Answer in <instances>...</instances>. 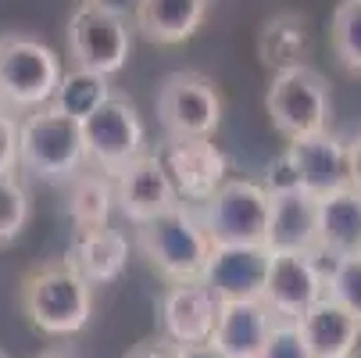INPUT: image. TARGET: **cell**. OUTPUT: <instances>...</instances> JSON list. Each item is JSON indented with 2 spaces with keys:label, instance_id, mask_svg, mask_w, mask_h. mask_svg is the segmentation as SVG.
<instances>
[{
  "label": "cell",
  "instance_id": "2e32d148",
  "mask_svg": "<svg viewBox=\"0 0 361 358\" xmlns=\"http://www.w3.org/2000/svg\"><path fill=\"white\" fill-rule=\"evenodd\" d=\"M65 265L75 269L90 287H104L115 283L122 276V269L129 265V240L126 233L100 226V229H75Z\"/></svg>",
  "mask_w": 361,
  "mask_h": 358
},
{
  "label": "cell",
  "instance_id": "4dcf8cb0",
  "mask_svg": "<svg viewBox=\"0 0 361 358\" xmlns=\"http://www.w3.org/2000/svg\"><path fill=\"white\" fill-rule=\"evenodd\" d=\"M126 358H179V347L169 344L165 337H150V340H140Z\"/></svg>",
  "mask_w": 361,
  "mask_h": 358
},
{
  "label": "cell",
  "instance_id": "44dd1931",
  "mask_svg": "<svg viewBox=\"0 0 361 358\" xmlns=\"http://www.w3.org/2000/svg\"><path fill=\"white\" fill-rule=\"evenodd\" d=\"M312 50H315L312 22H307L300 11L272 15L262 25V36H257V58H262L265 68H272V76L307 65Z\"/></svg>",
  "mask_w": 361,
  "mask_h": 358
},
{
  "label": "cell",
  "instance_id": "7402d4cb",
  "mask_svg": "<svg viewBox=\"0 0 361 358\" xmlns=\"http://www.w3.org/2000/svg\"><path fill=\"white\" fill-rule=\"evenodd\" d=\"M212 0H136L133 25L150 43H183L208 18Z\"/></svg>",
  "mask_w": 361,
  "mask_h": 358
},
{
  "label": "cell",
  "instance_id": "ba28073f",
  "mask_svg": "<svg viewBox=\"0 0 361 358\" xmlns=\"http://www.w3.org/2000/svg\"><path fill=\"white\" fill-rule=\"evenodd\" d=\"M82 143H86V162L104 172L122 176L133 162L147 155V129L136 115V105L122 93H111L86 122H82Z\"/></svg>",
  "mask_w": 361,
  "mask_h": 358
},
{
  "label": "cell",
  "instance_id": "4fadbf2b",
  "mask_svg": "<svg viewBox=\"0 0 361 358\" xmlns=\"http://www.w3.org/2000/svg\"><path fill=\"white\" fill-rule=\"evenodd\" d=\"M158 316H161V337L169 344L176 347L208 344L215 333V319H219V301L200 280L172 283L161 297Z\"/></svg>",
  "mask_w": 361,
  "mask_h": 358
},
{
  "label": "cell",
  "instance_id": "9c48e42d",
  "mask_svg": "<svg viewBox=\"0 0 361 358\" xmlns=\"http://www.w3.org/2000/svg\"><path fill=\"white\" fill-rule=\"evenodd\" d=\"M158 119L172 140H212L222 122V93L200 72H172L158 86Z\"/></svg>",
  "mask_w": 361,
  "mask_h": 358
},
{
  "label": "cell",
  "instance_id": "8fae6325",
  "mask_svg": "<svg viewBox=\"0 0 361 358\" xmlns=\"http://www.w3.org/2000/svg\"><path fill=\"white\" fill-rule=\"evenodd\" d=\"M326 297V273L319 269L315 254H286L272 251L269 262V280L262 301L276 319H300L315 301Z\"/></svg>",
  "mask_w": 361,
  "mask_h": 358
},
{
  "label": "cell",
  "instance_id": "d6986e66",
  "mask_svg": "<svg viewBox=\"0 0 361 358\" xmlns=\"http://www.w3.org/2000/svg\"><path fill=\"white\" fill-rule=\"evenodd\" d=\"M319 247V201L304 190L272 197V222H269V251L286 254H315Z\"/></svg>",
  "mask_w": 361,
  "mask_h": 358
},
{
  "label": "cell",
  "instance_id": "e0dca14e",
  "mask_svg": "<svg viewBox=\"0 0 361 358\" xmlns=\"http://www.w3.org/2000/svg\"><path fill=\"white\" fill-rule=\"evenodd\" d=\"M272 323L276 316L265 301H226L219 304L212 344L226 358H257L272 333Z\"/></svg>",
  "mask_w": 361,
  "mask_h": 358
},
{
  "label": "cell",
  "instance_id": "6da1fadb",
  "mask_svg": "<svg viewBox=\"0 0 361 358\" xmlns=\"http://www.w3.org/2000/svg\"><path fill=\"white\" fill-rule=\"evenodd\" d=\"M18 301L25 319L47 337H72L93 316V287L65 262H43L29 269Z\"/></svg>",
  "mask_w": 361,
  "mask_h": 358
},
{
  "label": "cell",
  "instance_id": "5b68a950",
  "mask_svg": "<svg viewBox=\"0 0 361 358\" xmlns=\"http://www.w3.org/2000/svg\"><path fill=\"white\" fill-rule=\"evenodd\" d=\"M68 50L75 68L108 79L122 72L133 50V29L126 11L108 0H82L68 18Z\"/></svg>",
  "mask_w": 361,
  "mask_h": 358
},
{
  "label": "cell",
  "instance_id": "ac0fdd59",
  "mask_svg": "<svg viewBox=\"0 0 361 358\" xmlns=\"http://www.w3.org/2000/svg\"><path fill=\"white\" fill-rule=\"evenodd\" d=\"M300 340L312 358H354L361 323L347 316L333 297H322L297 319Z\"/></svg>",
  "mask_w": 361,
  "mask_h": 358
},
{
  "label": "cell",
  "instance_id": "7c38bea8",
  "mask_svg": "<svg viewBox=\"0 0 361 358\" xmlns=\"http://www.w3.org/2000/svg\"><path fill=\"white\" fill-rule=\"evenodd\" d=\"M272 251L265 244L243 247H212V258L204 265L200 283L215 294L219 304L226 301H262L269 280Z\"/></svg>",
  "mask_w": 361,
  "mask_h": 358
},
{
  "label": "cell",
  "instance_id": "83f0119b",
  "mask_svg": "<svg viewBox=\"0 0 361 358\" xmlns=\"http://www.w3.org/2000/svg\"><path fill=\"white\" fill-rule=\"evenodd\" d=\"M257 358H312V354H307L293 319H276L272 333H269V340H265V347H262Z\"/></svg>",
  "mask_w": 361,
  "mask_h": 358
},
{
  "label": "cell",
  "instance_id": "9a60e30c",
  "mask_svg": "<svg viewBox=\"0 0 361 358\" xmlns=\"http://www.w3.org/2000/svg\"><path fill=\"white\" fill-rule=\"evenodd\" d=\"M115 201H118L122 215L129 222H136V226L158 219L161 212H169V208L179 204V197H176L158 155H143L122 176H115Z\"/></svg>",
  "mask_w": 361,
  "mask_h": 358
},
{
  "label": "cell",
  "instance_id": "5bb4252c",
  "mask_svg": "<svg viewBox=\"0 0 361 358\" xmlns=\"http://www.w3.org/2000/svg\"><path fill=\"white\" fill-rule=\"evenodd\" d=\"M286 155L300 176V190L307 197H326V193H336L343 186H350L347 179V140L333 136L329 129L326 133H315V136H304V140H293L286 147Z\"/></svg>",
  "mask_w": 361,
  "mask_h": 358
},
{
  "label": "cell",
  "instance_id": "d6a6232c",
  "mask_svg": "<svg viewBox=\"0 0 361 358\" xmlns=\"http://www.w3.org/2000/svg\"><path fill=\"white\" fill-rule=\"evenodd\" d=\"M179 358H226V354L208 340V344H190V347H179Z\"/></svg>",
  "mask_w": 361,
  "mask_h": 358
},
{
  "label": "cell",
  "instance_id": "d4e9b609",
  "mask_svg": "<svg viewBox=\"0 0 361 358\" xmlns=\"http://www.w3.org/2000/svg\"><path fill=\"white\" fill-rule=\"evenodd\" d=\"M329 43L336 61L350 76H361V0H340L336 4L329 22Z\"/></svg>",
  "mask_w": 361,
  "mask_h": 358
},
{
  "label": "cell",
  "instance_id": "1f68e13d",
  "mask_svg": "<svg viewBox=\"0 0 361 358\" xmlns=\"http://www.w3.org/2000/svg\"><path fill=\"white\" fill-rule=\"evenodd\" d=\"M347 179H350V190L361 193V133L347 140Z\"/></svg>",
  "mask_w": 361,
  "mask_h": 358
},
{
  "label": "cell",
  "instance_id": "f546056e",
  "mask_svg": "<svg viewBox=\"0 0 361 358\" xmlns=\"http://www.w3.org/2000/svg\"><path fill=\"white\" fill-rule=\"evenodd\" d=\"M18 169V122L8 108H0V176H15Z\"/></svg>",
  "mask_w": 361,
  "mask_h": 358
},
{
  "label": "cell",
  "instance_id": "e575fe53",
  "mask_svg": "<svg viewBox=\"0 0 361 358\" xmlns=\"http://www.w3.org/2000/svg\"><path fill=\"white\" fill-rule=\"evenodd\" d=\"M354 358H361V337H357V351H354Z\"/></svg>",
  "mask_w": 361,
  "mask_h": 358
},
{
  "label": "cell",
  "instance_id": "30bf717a",
  "mask_svg": "<svg viewBox=\"0 0 361 358\" xmlns=\"http://www.w3.org/2000/svg\"><path fill=\"white\" fill-rule=\"evenodd\" d=\"M158 162L179 197V204H204L212 201V193L226 183V155L212 140H165L158 150Z\"/></svg>",
  "mask_w": 361,
  "mask_h": 358
},
{
  "label": "cell",
  "instance_id": "603a6c76",
  "mask_svg": "<svg viewBox=\"0 0 361 358\" xmlns=\"http://www.w3.org/2000/svg\"><path fill=\"white\" fill-rule=\"evenodd\" d=\"M111 208H115V179L97 169H82L72 179V197H68V215H72L75 229L108 226Z\"/></svg>",
  "mask_w": 361,
  "mask_h": 358
},
{
  "label": "cell",
  "instance_id": "52a82bcc",
  "mask_svg": "<svg viewBox=\"0 0 361 358\" xmlns=\"http://www.w3.org/2000/svg\"><path fill=\"white\" fill-rule=\"evenodd\" d=\"M265 108H269V119H272L276 133L290 143L304 140V136H315V133H326L329 112H333L329 83L312 65L276 72L272 86L265 93Z\"/></svg>",
  "mask_w": 361,
  "mask_h": 358
},
{
  "label": "cell",
  "instance_id": "ffe728a7",
  "mask_svg": "<svg viewBox=\"0 0 361 358\" xmlns=\"http://www.w3.org/2000/svg\"><path fill=\"white\" fill-rule=\"evenodd\" d=\"M315 254L336 262L347 254H361V193L343 186L319 197V247Z\"/></svg>",
  "mask_w": 361,
  "mask_h": 358
},
{
  "label": "cell",
  "instance_id": "cb8c5ba5",
  "mask_svg": "<svg viewBox=\"0 0 361 358\" xmlns=\"http://www.w3.org/2000/svg\"><path fill=\"white\" fill-rule=\"evenodd\" d=\"M111 93L115 90H111L108 76H97V72H86V68H72V72L61 76V83H58L54 100H50V105H54L61 115L75 119V122H86Z\"/></svg>",
  "mask_w": 361,
  "mask_h": 358
},
{
  "label": "cell",
  "instance_id": "277c9868",
  "mask_svg": "<svg viewBox=\"0 0 361 358\" xmlns=\"http://www.w3.org/2000/svg\"><path fill=\"white\" fill-rule=\"evenodd\" d=\"M61 58L43 40L11 32L0 36V108L36 112L54 100L61 83Z\"/></svg>",
  "mask_w": 361,
  "mask_h": 358
},
{
  "label": "cell",
  "instance_id": "4316f807",
  "mask_svg": "<svg viewBox=\"0 0 361 358\" xmlns=\"http://www.w3.org/2000/svg\"><path fill=\"white\" fill-rule=\"evenodd\" d=\"M29 222V193L15 176H0V244H11Z\"/></svg>",
  "mask_w": 361,
  "mask_h": 358
},
{
  "label": "cell",
  "instance_id": "3957f363",
  "mask_svg": "<svg viewBox=\"0 0 361 358\" xmlns=\"http://www.w3.org/2000/svg\"><path fill=\"white\" fill-rule=\"evenodd\" d=\"M136 244L150 258V265L172 283H193L204 276V265L212 258V237L204 233L200 219L186 204L161 212L158 219H150L136 226Z\"/></svg>",
  "mask_w": 361,
  "mask_h": 358
},
{
  "label": "cell",
  "instance_id": "836d02e7",
  "mask_svg": "<svg viewBox=\"0 0 361 358\" xmlns=\"http://www.w3.org/2000/svg\"><path fill=\"white\" fill-rule=\"evenodd\" d=\"M39 358H72V354H68V351H43Z\"/></svg>",
  "mask_w": 361,
  "mask_h": 358
},
{
  "label": "cell",
  "instance_id": "f1b7e54d",
  "mask_svg": "<svg viewBox=\"0 0 361 358\" xmlns=\"http://www.w3.org/2000/svg\"><path fill=\"white\" fill-rule=\"evenodd\" d=\"M265 193L269 197H283V193H293V190H300V176H297V169H293V162H290V155L283 150L279 158H272V165L265 169Z\"/></svg>",
  "mask_w": 361,
  "mask_h": 358
},
{
  "label": "cell",
  "instance_id": "7a4b0ae2",
  "mask_svg": "<svg viewBox=\"0 0 361 358\" xmlns=\"http://www.w3.org/2000/svg\"><path fill=\"white\" fill-rule=\"evenodd\" d=\"M82 165V122L61 115L54 105L36 108L18 122V169L47 183H72Z\"/></svg>",
  "mask_w": 361,
  "mask_h": 358
},
{
  "label": "cell",
  "instance_id": "d590c367",
  "mask_svg": "<svg viewBox=\"0 0 361 358\" xmlns=\"http://www.w3.org/2000/svg\"><path fill=\"white\" fill-rule=\"evenodd\" d=\"M0 358H8V351H4V347H0Z\"/></svg>",
  "mask_w": 361,
  "mask_h": 358
},
{
  "label": "cell",
  "instance_id": "8992f818",
  "mask_svg": "<svg viewBox=\"0 0 361 358\" xmlns=\"http://www.w3.org/2000/svg\"><path fill=\"white\" fill-rule=\"evenodd\" d=\"M200 226L215 247H243L265 244L269 247V222H272V197L262 183L250 179H226L212 201L200 204Z\"/></svg>",
  "mask_w": 361,
  "mask_h": 358
},
{
  "label": "cell",
  "instance_id": "484cf974",
  "mask_svg": "<svg viewBox=\"0 0 361 358\" xmlns=\"http://www.w3.org/2000/svg\"><path fill=\"white\" fill-rule=\"evenodd\" d=\"M326 297H333L347 316L361 323V254L336 258L326 276Z\"/></svg>",
  "mask_w": 361,
  "mask_h": 358
}]
</instances>
